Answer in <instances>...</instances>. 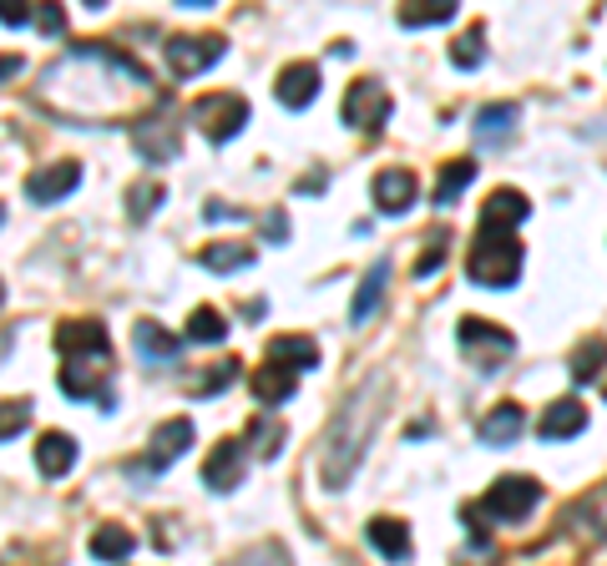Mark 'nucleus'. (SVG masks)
<instances>
[{"mask_svg":"<svg viewBox=\"0 0 607 566\" xmlns=\"http://www.w3.org/2000/svg\"><path fill=\"white\" fill-rule=\"evenodd\" d=\"M274 97L284 101V107H310L314 97H320V66L314 61H288L284 71H278V81H274Z\"/></svg>","mask_w":607,"mask_h":566,"instance_id":"13","label":"nucleus"},{"mask_svg":"<svg viewBox=\"0 0 607 566\" xmlns=\"http://www.w3.org/2000/svg\"><path fill=\"white\" fill-rule=\"evenodd\" d=\"M486 31H481V26H471V31H466V36H456V46H451V61L456 66H461V71H476V66H481L486 61Z\"/></svg>","mask_w":607,"mask_h":566,"instance_id":"34","label":"nucleus"},{"mask_svg":"<svg viewBox=\"0 0 607 566\" xmlns=\"http://www.w3.org/2000/svg\"><path fill=\"white\" fill-rule=\"evenodd\" d=\"M238 370H243L238 360H223V364H203V374H198V380H188V394H198V400H208V394L228 390V384L238 380Z\"/></svg>","mask_w":607,"mask_h":566,"instance_id":"29","label":"nucleus"},{"mask_svg":"<svg viewBox=\"0 0 607 566\" xmlns=\"http://www.w3.org/2000/svg\"><path fill=\"white\" fill-rule=\"evenodd\" d=\"M466 279L476 289H511L521 279V243L501 228H476V243L466 253Z\"/></svg>","mask_w":607,"mask_h":566,"instance_id":"2","label":"nucleus"},{"mask_svg":"<svg viewBox=\"0 0 607 566\" xmlns=\"http://www.w3.org/2000/svg\"><path fill=\"white\" fill-rule=\"evenodd\" d=\"M81 183V167L77 163H51V167H36L31 177H26V197L31 203H61V197H71Z\"/></svg>","mask_w":607,"mask_h":566,"instance_id":"11","label":"nucleus"},{"mask_svg":"<svg viewBox=\"0 0 607 566\" xmlns=\"http://www.w3.org/2000/svg\"><path fill=\"white\" fill-rule=\"evenodd\" d=\"M294 390H298V374L278 370V364H268V370H258V374H254V394H258L264 404H284V400H294Z\"/></svg>","mask_w":607,"mask_h":566,"instance_id":"27","label":"nucleus"},{"mask_svg":"<svg viewBox=\"0 0 607 566\" xmlns=\"http://www.w3.org/2000/svg\"><path fill=\"white\" fill-rule=\"evenodd\" d=\"M243 470H248V446H243V440H218L213 456L203 460V480H208V490H233L243 480Z\"/></svg>","mask_w":607,"mask_h":566,"instance_id":"10","label":"nucleus"},{"mask_svg":"<svg viewBox=\"0 0 607 566\" xmlns=\"http://www.w3.org/2000/svg\"><path fill=\"white\" fill-rule=\"evenodd\" d=\"M16 71H21V56H16V51H0V81H11Z\"/></svg>","mask_w":607,"mask_h":566,"instance_id":"44","label":"nucleus"},{"mask_svg":"<svg viewBox=\"0 0 607 566\" xmlns=\"http://www.w3.org/2000/svg\"><path fill=\"white\" fill-rule=\"evenodd\" d=\"M264 233H268V243H284L288 238V218H284V207H274L264 218Z\"/></svg>","mask_w":607,"mask_h":566,"instance_id":"42","label":"nucleus"},{"mask_svg":"<svg viewBox=\"0 0 607 566\" xmlns=\"http://www.w3.org/2000/svg\"><path fill=\"white\" fill-rule=\"evenodd\" d=\"M248 440H254V450H248V456H264V460H274L278 456V446H284V424L274 420V414H258L254 424H248Z\"/></svg>","mask_w":607,"mask_h":566,"instance_id":"33","label":"nucleus"},{"mask_svg":"<svg viewBox=\"0 0 607 566\" xmlns=\"http://www.w3.org/2000/svg\"><path fill=\"white\" fill-rule=\"evenodd\" d=\"M527 193H517V187H497V193L486 197V207H481V228H501V233H511L517 223H527Z\"/></svg>","mask_w":607,"mask_h":566,"instance_id":"16","label":"nucleus"},{"mask_svg":"<svg viewBox=\"0 0 607 566\" xmlns=\"http://www.w3.org/2000/svg\"><path fill=\"white\" fill-rule=\"evenodd\" d=\"M324 183H330V177H324V173H314V177H298V183H294V193H324Z\"/></svg>","mask_w":607,"mask_h":566,"instance_id":"43","label":"nucleus"},{"mask_svg":"<svg viewBox=\"0 0 607 566\" xmlns=\"http://www.w3.org/2000/svg\"><path fill=\"white\" fill-rule=\"evenodd\" d=\"M133 142H137V153H143L153 167L173 163V157H177V147H183V137H177V127H173V121H163V117H147V121H137Z\"/></svg>","mask_w":607,"mask_h":566,"instance_id":"14","label":"nucleus"},{"mask_svg":"<svg viewBox=\"0 0 607 566\" xmlns=\"http://www.w3.org/2000/svg\"><path fill=\"white\" fill-rule=\"evenodd\" d=\"M375 394H380V384H364L350 400V410L334 420V436L324 446V466H320V480L330 490H344V480L360 470L364 450H370V436H375Z\"/></svg>","mask_w":607,"mask_h":566,"instance_id":"1","label":"nucleus"},{"mask_svg":"<svg viewBox=\"0 0 607 566\" xmlns=\"http://www.w3.org/2000/svg\"><path fill=\"white\" fill-rule=\"evenodd\" d=\"M517 101H486L481 111H476V142H486V147H497V142L511 137V127H517Z\"/></svg>","mask_w":607,"mask_h":566,"instance_id":"19","label":"nucleus"},{"mask_svg":"<svg viewBox=\"0 0 607 566\" xmlns=\"http://www.w3.org/2000/svg\"><path fill=\"white\" fill-rule=\"evenodd\" d=\"M223 334H228V319L218 314V309H193V319H188V339L193 344H223Z\"/></svg>","mask_w":607,"mask_h":566,"instance_id":"31","label":"nucleus"},{"mask_svg":"<svg viewBox=\"0 0 607 566\" xmlns=\"http://www.w3.org/2000/svg\"><path fill=\"white\" fill-rule=\"evenodd\" d=\"M370 546H375L385 562H410V531H405V521H395V516H375V521H370Z\"/></svg>","mask_w":607,"mask_h":566,"instance_id":"21","label":"nucleus"},{"mask_svg":"<svg viewBox=\"0 0 607 566\" xmlns=\"http://www.w3.org/2000/svg\"><path fill=\"white\" fill-rule=\"evenodd\" d=\"M268 364H278L288 374H304L320 364V344L310 334H278V339H268Z\"/></svg>","mask_w":607,"mask_h":566,"instance_id":"15","label":"nucleus"},{"mask_svg":"<svg viewBox=\"0 0 607 566\" xmlns=\"http://www.w3.org/2000/svg\"><path fill=\"white\" fill-rule=\"evenodd\" d=\"M541 440H572L587 430V404L582 400H557L547 404V414H541Z\"/></svg>","mask_w":607,"mask_h":566,"instance_id":"18","label":"nucleus"},{"mask_svg":"<svg viewBox=\"0 0 607 566\" xmlns=\"http://www.w3.org/2000/svg\"><path fill=\"white\" fill-rule=\"evenodd\" d=\"M521 430H527L521 404H497V410L481 420V446H517Z\"/></svg>","mask_w":607,"mask_h":566,"instance_id":"20","label":"nucleus"},{"mask_svg":"<svg viewBox=\"0 0 607 566\" xmlns=\"http://www.w3.org/2000/svg\"><path fill=\"white\" fill-rule=\"evenodd\" d=\"M541 506V486L531 476H501L497 486L481 496V506L476 511H486L491 521H507V526H521L531 511Z\"/></svg>","mask_w":607,"mask_h":566,"instance_id":"3","label":"nucleus"},{"mask_svg":"<svg viewBox=\"0 0 607 566\" xmlns=\"http://www.w3.org/2000/svg\"><path fill=\"white\" fill-rule=\"evenodd\" d=\"M157 203H163V183H137L133 193H127V213H133V223L153 218Z\"/></svg>","mask_w":607,"mask_h":566,"instance_id":"36","label":"nucleus"},{"mask_svg":"<svg viewBox=\"0 0 607 566\" xmlns=\"http://www.w3.org/2000/svg\"><path fill=\"white\" fill-rule=\"evenodd\" d=\"M344 127H360V131H380L390 121V91L380 87L375 77H360L350 91H344V107H340Z\"/></svg>","mask_w":607,"mask_h":566,"instance_id":"6","label":"nucleus"},{"mask_svg":"<svg viewBox=\"0 0 607 566\" xmlns=\"http://www.w3.org/2000/svg\"><path fill=\"white\" fill-rule=\"evenodd\" d=\"M133 546H137V536L121 531V526H101V531L91 536V556H97V562H127Z\"/></svg>","mask_w":607,"mask_h":566,"instance_id":"28","label":"nucleus"},{"mask_svg":"<svg viewBox=\"0 0 607 566\" xmlns=\"http://www.w3.org/2000/svg\"><path fill=\"white\" fill-rule=\"evenodd\" d=\"M31 26H41L46 36H61L67 31V16H61V6H31Z\"/></svg>","mask_w":607,"mask_h":566,"instance_id":"40","label":"nucleus"},{"mask_svg":"<svg viewBox=\"0 0 607 566\" xmlns=\"http://www.w3.org/2000/svg\"><path fill=\"white\" fill-rule=\"evenodd\" d=\"M193 127H203V137H208V142L238 137V131L248 127V101H243L238 91H218V97H203L198 107H193Z\"/></svg>","mask_w":607,"mask_h":566,"instance_id":"5","label":"nucleus"},{"mask_svg":"<svg viewBox=\"0 0 607 566\" xmlns=\"http://www.w3.org/2000/svg\"><path fill=\"white\" fill-rule=\"evenodd\" d=\"M603 364H607V339H587V344H577V354H572V380L577 384L597 380Z\"/></svg>","mask_w":607,"mask_h":566,"instance_id":"32","label":"nucleus"},{"mask_svg":"<svg viewBox=\"0 0 607 566\" xmlns=\"http://www.w3.org/2000/svg\"><path fill=\"white\" fill-rule=\"evenodd\" d=\"M36 466H41V476H51V480L71 476V466H77V440L61 436V430H46V436L36 440Z\"/></svg>","mask_w":607,"mask_h":566,"instance_id":"17","label":"nucleus"},{"mask_svg":"<svg viewBox=\"0 0 607 566\" xmlns=\"http://www.w3.org/2000/svg\"><path fill=\"white\" fill-rule=\"evenodd\" d=\"M101 360H67V370H61V394H71V400H91V394H101V380H107V370H97Z\"/></svg>","mask_w":607,"mask_h":566,"instance_id":"25","label":"nucleus"},{"mask_svg":"<svg viewBox=\"0 0 607 566\" xmlns=\"http://www.w3.org/2000/svg\"><path fill=\"white\" fill-rule=\"evenodd\" d=\"M0 304H6V283H0Z\"/></svg>","mask_w":607,"mask_h":566,"instance_id":"45","label":"nucleus"},{"mask_svg":"<svg viewBox=\"0 0 607 566\" xmlns=\"http://www.w3.org/2000/svg\"><path fill=\"white\" fill-rule=\"evenodd\" d=\"M385 283H390V258H375L370 269H364L360 294H354V304H350V319H354V324H364V319L375 314L380 294H385Z\"/></svg>","mask_w":607,"mask_h":566,"instance_id":"22","label":"nucleus"},{"mask_svg":"<svg viewBox=\"0 0 607 566\" xmlns=\"http://www.w3.org/2000/svg\"><path fill=\"white\" fill-rule=\"evenodd\" d=\"M213 61H223V36H173L167 41V66L177 77H203Z\"/></svg>","mask_w":607,"mask_h":566,"instance_id":"9","label":"nucleus"},{"mask_svg":"<svg viewBox=\"0 0 607 566\" xmlns=\"http://www.w3.org/2000/svg\"><path fill=\"white\" fill-rule=\"evenodd\" d=\"M577 516H587V526H593L597 536H607V486L603 490H593L582 506H577Z\"/></svg>","mask_w":607,"mask_h":566,"instance_id":"39","label":"nucleus"},{"mask_svg":"<svg viewBox=\"0 0 607 566\" xmlns=\"http://www.w3.org/2000/svg\"><path fill=\"white\" fill-rule=\"evenodd\" d=\"M456 339H461V349L471 354V364H476L481 374H497V364L511 360V349H517V339H511L507 329H501V324H486V319H461Z\"/></svg>","mask_w":607,"mask_h":566,"instance_id":"4","label":"nucleus"},{"mask_svg":"<svg viewBox=\"0 0 607 566\" xmlns=\"http://www.w3.org/2000/svg\"><path fill=\"white\" fill-rule=\"evenodd\" d=\"M370 193H375L380 213H390V218H400V213H410L415 207V173H405V167H385V173H375V183H370Z\"/></svg>","mask_w":607,"mask_h":566,"instance_id":"12","label":"nucleus"},{"mask_svg":"<svg viewBox=\"0 0 607 566\" xmlns=\"http://www.w3.org/2000/svg\"><path fill=\"white\" fill-rule=\"evenodd\" d=\"M258 253L248 248V243H208V248H198V263L213 273H243V269H254Z\"/></svg>","mask_w":607,"mask_h":566,"instance_id":"24","label":"nucleus"},{"mask_svg":"<svg viewBox=\"0 0 607 566\" xmlns=\"http://www.w3.org/2000/svg\"><path fill=\"white\" fill-rule=\"evenodd\" d=\"M446 243H451V228H435L431 243H425V253L415 258V279H435L446 263Z\"/></svg>","mask_w":607,"mask_h":566,"instance_id":"35","label":"nucleus"},{"mask_svg":"<svg viewBox=\"0 0 607 566\" xmlns=\"http://www.w3.org/2000/svg\"><path fill=\"white\" fill-rule=\"evenodd\" d=\"M0 26H31V6H16V0H0Z\"/></svg>","mask_w":607,"mask_h":566,"instance_id":"41","label":"nucleus"},{"mask_svg":"<svg viewBox=\"0 0 607 566\" xmlns=\"http://www.w3.org/2000/svg\"><path fill=\"white\" fill-rule=\"evenodd\" d=\"M188 446H193V420L188 414H173V420H163L153 430V440H147V466H133V476H143V470L157 476V470H167Z\"/></svg>","mask_w":607,"mask_h":566,"instance_id":"7","label":"nucleus"},{"mask_svg":"<svg viewBox=\"0 0 607 566\" xmlns=\"http://www.w3.org/2000/svg\"><path fill=\"white\" fill-rule=\"evenodd\" d=\"M133 344H137V354H143V360H177V354H183V339L173 334V329H163V324H153V319H147V324H137V334H133Z\"/></svg>","mask_w":607,"mask_h":566,"instance_id":"23","label":"nucleus"},{"mask_svg":"<svg viewBox=\"0 0 607 566\" xmlns=\"http://www.w3.org/2000/svg\"><path fill=\"white\" fill-rule=\"evenodd\" d=\"M26 424H31V404L26 400H0V440L21 436Z\"/></svg>","mask_w":607,"mask_h":566,"instance_id":"38","label":"nucleus"},{"mask_svg":"<svg viewBox=\"0 0 607 566\" xmlns=\"http://www.w3.org/2000/svg\"><path fill=\"white\" fill-rule=\"evenodd\" d=\"M603 400H607V390H603Z\"/></svg>","mask_w":607,"mask_h":566,"instance_id":"47","label":"nucleus"},{"mask_svg":"<svg viewBox=\"0 0 607 566\" xmlns=\"http://www.w3.org/2000/svg\"><path fill=\"white\" fill-rule=\"evenodd\" d=\"M456 21V0H431V6H400V26L415 31V26H446Z\"/></svg>","mask_w":607,"mask_h":566,"instance_id":"30","label":"nucleus"},{"mask_svg":"<svg viewBox=\"0 0 607 566\" xmlns=\"http://www.w3.org/2000/svg\"><path fill=\"white\" fill-rule=\"evenodd\" d=\"M228 566H294V562H288V552L278 541H264V546H248L243 556H233Z\"/></svg>","mask_w":607,"mask_h":566,"instance_id":"37","label":"nucleus"},{"mask_svg":"<svg viewBox=\"0 0 607 566\" xmlns=\"http://www.w3.org/2000/svg\"><path fill=\"white\" fill-rule=\"evenodd\" d=\"M56 349L67 354V360H111V339L97 319H71V324L56 329Z\"/></svg>","mask_w":607,"mask_h":566,"instance_id":"8","label":"nucleus"},{"mask_svg":"<svg viewBox=\"0 0 607 566\" xmlns=\"http://www.w3.org/2000/svg\"><path fill=\"white\" fill-rule=\"evenodd\" d=\"M0 223H6V207H0Z\"/></svg>","mask_w":607,"mask_h":566,"instance_id":"46","label":"nucleus"},{"mask_svg":"<svg viewBox=\"0 0 607 566\" xmlns=\"http://www.w3.org/2000/svg\"><path fill=\"white\" fill-rule=\"evenodd\" d=\"M471 183H476V163L471 157H451L446 173H441V183H435V207H451Z\"/></svg>","mask_w":607,"mask_h":566,"instance_id":"26","label":"nucleus"}]
</instances>
